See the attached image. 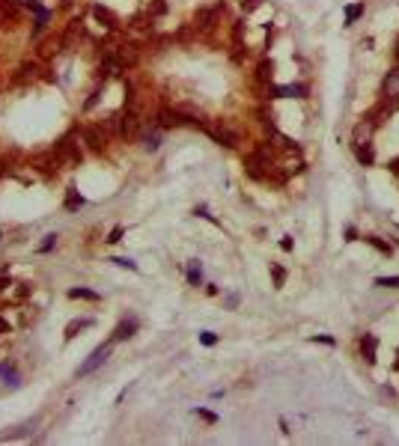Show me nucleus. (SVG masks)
Instances as JSON below:
<instances>
[{
    "label": "nucleus",
    "mask_w": 399,
    "mask_h": 446,
    "mask_svg": "<svg viewBox=\"0 0 399 446\" xmlns=\"http://www.w3.org/2000/svg\"><path fill=\"white\" fill-rule=\"evenodd\" d=\"M271 277H274V286H277V289L286 283V271H283L280 265H271Z\"/></svg>",
    "instance_id": "nucleus-20"
},
{
    "label": "nucleus",
    "mask_w": 399,
    "mask_h": 446,
    "mask_svg": "<svg viewBox=\"0 0 399 446\" xmlns=\"http://www.w3.org/2000/svg\"><path fill=\"white\" fill-rule=\"evenodd\" d=\"M376 348H378V339L373 336V333H367V336L360 339V354H364L367 363H376Z\"/></svg>",
    "instance_id": "nucleus-7"
},
{
    "label": "nucleus",
    "mask_w": 399,
    "mask_h": 446,
    "mask_svg": "<svg viewBox=\"0 0 399 446\" xmlns=\"http://www.w3.org/2000/svg\"><path fill=\"white\" fill-rule=\"evenodd\" d=\"M188 283H191V286H200V283H203V265L197 262V259H191V262H188Z\"/></svg>",
    "instance_id": "nucleus-11"
},
{
    "label": "nucleus",
    "mask_w": 399,
    "mask_h": 446,
    "mask_svg": "<svg viewBox=\"0 0 399 446\" xmlns=\"http://www.w3.org/2000/svg\"><path fill=\"white\" fill-rule=\"evenodd\" d=\"M114 265H119V268H128V271H137V262L134 259H122V256H117V259H111Z\"/></svg>",
    "instance_id": "nucleus-21"
},
{
    "label": "nucleus",
    "mask_w": 399,
    "mask_h": 446,
    "mask_svg": "<svg viewBox=\"0 0 399 446\" xmlns=\"http://www.w3.org/2000/svg\"><path fill=\"white\" fill-rule=\"evenodd\" d=\"M6 286H9V280H6V277H0V291H3Z\"/></svg>",
    "instance_id": "nucleus-34"
},
{
    "label": "nucleus",
    "mask_w": 399,
    "mask_h": 446,
    "mask_svg": "<svg viewBox=\"0 0 399 446\" xmlns=\"http://www.w3.org/2000/svg\"><path fill=\"white\" fill-rule=\"evenodd\" d=\"M227 307H238V294H230V297H227Z\"/></svg>",
    "instance_id": "nucleus-31"
},
{
    "label": "nucleus",
    "mask_w": 399,
    "mask_h": 446,
    "mask_svg": "<svg viewBox=\"0 0 399 446\" xmlns=\"http://www.w3.org/2000/svg\"><path fill=\"white\" fill-rule=\"evenodd\" d=\"M307 87L301 84H289V87H271V98H304Z\"/></svg>",
    "instance_id": "nucleus-4"
},
{
    "label": "nucleus",
    "mask_w": 399,
    "mask_h": 446,
    "mask_svg": "<svg viewBox=\"0 0 399 446\" xmlns=\"http://www.w3.org/2000/svg\"><path fill=\"white\" fill-rule=\"evenodd\" d=\"M54 244H57V235L51 232V235H45V241H42V247H39V250H42V253H48V250H54Z\"/></svg>",
    "instance_id": "nucleus-25"
},
{
    "label": "nucleus",
    "mask_w": 399,
    "mask_h": 446,
    "mask_svg": "<svg viewBox=\"0 0 399 446\" xmlns=\"http://www.w3.org/2000/svg\"><path fill=\"white\" fill-rule=\"evenodd\" d=\"M280 247H283V250L289 253V250H292V238H283V241H280Z\"/></svg>",
    "instance_id": "nucleus-30"
},
{
    "label": "nucleus",
    "mask_w": 399,
    "mask_h": 446,
    "mask_svg": "<svg viewBox=\"0 0 399 446\" xmlns=\"http://www.w3.org/2000/svg\"><path fill=\"white\" fill-rule=\"evenodd\" d=\"M346 241H357V232H354V226H349V229H346Z\"/></svg>",
    "instance_id": "nucleus-28"
},
{
    "label": "nucleus",
    "mask_w": 399,
    "mask_h": 446,
    "mask_svg": "<svg viewBox=\"0 0 399 446\" xmlns=\"http://www.w3.org/2000/svg\"><path fill=\"white\" fill-rule=\"evenodd\" d=\"M69 297L71 301H78V297L81 301H101V294L93 291V289H69Z\"/></svg>",
    "instance_id": "nucleus-9"
},
{
    "label": "nucleus",
    "mask_w": 399,
    "mask_h": 446,
    "mask_svg": "<svg viewBox=\"0 0 399 446\" xmlns=\"http://www.w3.org/2000/svg\"><path fill=\"white\" fill-rule=\"evenodd\" d=\"M95 15H98L101 21H107V27H114V24H117V18H114L111 12H107V9H101V6H95Z\"/></svg>",
    "instance_id": "nucleus-22"
},
{
    "label": "nucleus",
    "mask_w": 399,
    "mask_h": 446,
    "mask_svg": "<svg viewBox=\"0 0 399 446\" xmlns=\"http://www.w3.org/2000/svg\"><path fill=\"white\" fill-rule=\"evenodd\" d=\"M310 342H325V345H334V336H310Z\"/></svg>",
    "instance_id": "nucleus-27"
},
{
    "label": "nucleus",
    "mask_w": 399,
    "mask_h": 446,
    "mask_svg": "<svg viewBox=\"0 0 399 446\" xmlns=\"http://www.w3.org/2000/svg\"><path fill=\"white\" fill-rule=\"evenodd\" d=\"M360 15H364V3H352V6H346V24H354Z\"/></svg>",
    "instance_id": "nucleus-15"
},
{
    "label": "nucleus",
    "mask_w": 399,
    "mask_h": 446,
    "mask_svg": "<svg viewBox=\"0 0 399 446\" xmlns=\"http://www.w3.org/2000/svg\"><path fill=\"white\" fill-rule=\"evenodd\" d=\"M367 244H373L376 250H381V253H387V256H390V244H384L378 235H367Z\"/></svg>",
    "instance_id": "nucleus-18"
},
{
    "label": "nucleus",
    "mask_w": 399,
    "mask_h": 446,
    "mask_svg": "<svg viewBox=\"0 0 399 446\" xmlns=\"http://www.w3.org/2000/svg\"><path fill=\"white\" fill-rule=\"evenodd\" d=\"M143 146H146L149 152H155V149L161 146V134L158 131H146V134H143Z\"/></svg>",
    "instance_id": "nucleus-14"
},
{
    "label": "nucleus",
    "mask_w": 399,
    "mask_h": 446,
    "mask_svg": "<svg viewBox=\"0 0 399 446\" xmlns=\"http://www.w3.org/2000/svg\"><path fill=\"white\" fill-rule=\"evenodd\" d=\"M0 378H3V384H9V387H18L21 381H18V372L12 369V366H3L0 363Z\"/></svg>",
    "instance_id": "nucleus-13"
},
{
    "label": "nucleus",
    "mask_w": 399,
    "mask_h": 446,
    "mask_svg": "<svg viewBox=\"0 0 399 446\" xmlns=\"http://www.w3.org/2000/svg\"><path fill=\"white\" fill-rule=\"evenodd\" d=\"M90 324H93V318H75V321H69V327H66V339L78 336V330H84V327H90Z\"/></svg>",
    "instance_id": "nucleus-12"
},
{
    "label": "nucleus",
    "mask_w": 399,
    "mask_h": 446,
    "mask_svg": "<svg viewBox=\"0 0 399 446\" xmlns=\"http://www.w3.org/2000/svg\"><path fill=\"white\" fill-rule=\"evenodd\" d=\"M376 286L378 289H399V277H378Z\"/></svg>",
    "instance_id": "nucleus-19"
},
{
    "label": "nucleus",
    "mask_w": 399,
    "mask_h": 446,
    "mask_svg": "<svg viewBox=\"0 0 399 446\" xmlns=\"http://www.w3.org/2000/svg\"><path fill=\"white\" fill-rule=\"evenodd\" d=\"M0 238H3V232H0Z\"/></svg>",
    "instance_id": "nucleus-36"
},
{
    "label": "nucleus",
    "mask_w": 399,
    "mask_h": 446,
    "mask_svg": "<svg viewBox=\"0 0 399 446\" xmlns=\"http://www.w3.org/2000/svg\"><path fill=\"white\" fill-rule=\"evenodd\" d=\"M376 125H378V119H373V113L360 119V122L354 125V134H352L354 146H357V143H370V137H373V128H376Z\"/></svg>",
    "instance_id": "nucleus-2"
},
{
    "label": "nucleus",
    "mask_w": 399,
    "mask_h": 446,
    "mask_svg": "<svg viewBox=\"0 0 399 446\" xmlns=\"http://www.w3.org/2000/svg\"><path fill=\"white\" fill-rule=\"evenodd\" d=\"M107 244H117V241H122V226H114L111 232H107V238H104Z\"/></svg>",
    "instance_id": "nucleus-23"
},
{
    "label": "nucleus",
    "mask_w": 399,
    "mask_h": 446,
    "mask_svg": "<svg viewBox=\"0 0 399 446\" xmlns=\"http://www.w3.org/2000/svg\"><path fill=\"white\" fill-rule=\"evenodd\" d=\"M134 330H137V321H134V318H131V321H122V324L114 330V342H119V339H128Z\"/></svg>",
    "instance_id": "nucleus-10"
},
{
    "label": "nucleus",
    "mask_w": 399,
    "mask_h": 446,
    "mask_svg": "<svg viewBox=\"0 0 399 446\" xmlns=\"http://www.w3.org/2000/svg\"><path fill=\"white\" fill-rule=\"evenodd\" d=\"M194 414H197L200 420H206V423H211V425H214L217 420H221V417H217L214 411H209V407H194Z\"/></svg>",
    "instance_id": "nucleus-17"
},
{
    "label": "nucleus",
    "mask_w": 399,
    "mask_h": 446,
    "mask_svg": "<svg viewBox=\"0 0 399 446\" xmlns=\"http://www.w3.org/2000/svg\"><path fill=\"white\" fill-rule=\"evenodd\" d=\"M203 128H206L217 143H221V146H235V140H238V137H235V131H230L227 125H203Z\"/></svg>",
    "instance_id": "nucleus-3"
},
{
    "label": "nucleus",
    "mask_w": 399,
    "mask_h": 446,
    "mask_svg": "<svg viewBox=\"0 0 399 446\" xmlns=\"http://www.w3.org/2000/svg\"><path fill=\"white\" fill-rule=\"evenodd\" d=\"M354 155H357V161L364 164V167H373V161H376V152H373L370 143H357V146H354Z\"/></svg>",
    "instance_id": "nucleus-8"
},
{
    "label": "nucleus",
    "mask_w": 399,
    "mask_h": 446,
    "mask_svg": "<svg viewBox=\"0 0 399 446\" xmlns=\"http://www.w3.org/2000/svg\"><path fill=\"white\" fill-rule=\"evenodd\" d=\"M158 125L161 128H179V125H188V119L179 113V110H161V113H158Z\"/></svg>",
    "instance_id": "nucleus-5"
},
{
    "label": "nucleus",
    "mask_w": 399,
    "mask_h": 446,
    "mask_svg": "<svg viewBox=\"0 0 399 446\" xmlns=\"http://www.w3.org/2000/svg\"><path fill=\"white\" fill-rule=\"evenodd\" d=\"M6 330H9V321H6V318H0V333H6Z\"/></svg>",
    "instance_id": "nucleus-32"
},
{
    "label": "nucleus",
    "mask_w": 399,
    "mask_h": 446,
    "mask_svg": "<svg viewBox=\"0 0 399 446\" xmlns=\"http://www.w3.org/2000/svg\"><path fill=\"white\" fill-rule=\"evenodd\" d=\"M393 54H396V60H399V36H396V45H393Z\"/></svg>",
    "instance_id": "nucleus-35"
},
{
    "label": "nucleus",
    "mask_w": 399,
    "mask_h": 446,
    "mask_svg": "<svg viewBox=\"0 0 399 446\" xmlns=\"http://www.w3.org/2000/svg\"><path fill=\"white\" fill-rule=\"evenodd\" d=\"M387 167H390V170H393V173H399V158H396V161H390V164H387Z\"/></svg>",
    "instance_id": "nucleus-33"
},
{
    "label": "nucleus",
    "mask_w": 399,
    "mask_h": 446,
    "mask_svg": "<svg viewBox=\"0 0 399 446\" xmlns=\"http://www.w3.org/2000/svg\"><path fill=\"white\" fill-rule=\"evenodd\" d=\"M241 3H244V9H257V6H259V0H241Z\"/></svg>",
    "instance_id": "nucleus-29"
},
{
    "label": "nucleus",
    "mask_w": 399,
    "mask_h": 446,
    "mask_svg": "<svg viewBox=\"0 0 399 446\" xmlns=\"http://www.w3.org/2000/svg\"><path fill=\"white\" fill-rule=\"evenodd\" d=\"M381 92L390 98V95H399V66L396 68H390L387 74H384V81H381Z\"/></svg>",
    "instance_id": "nucleus-6"
},
{
    "label": "nucleus",
    "mask_w": 399,
    "mask_h": 446,
    "mask_svg": "<svg viewBox=\"0 0 399 446\" xmlns=\"http://www.w3.org/2000/svg\"><path fill=\"white\" fill-rule=\"evenodd\" d=\"M107 357H111V345H98V348H95V351L87 357V363L78 369V378H84V375H90V372H95V369H98V366H101Z\"/></svg>",
    "instance_id": "nucleus-1"
},
{
    "label": "nucleus",
    "mask_w": 399,
    "mask_h": 446,
    "mask_svg": "<svg viewBox=\"0 0 399 446\" xmlns=\"http://www.w3.org/2000/svg\"><path fill=\"white\" fill-rule=\"evenodd\" d=\"M194 214H197V217H206V220H211V223H214V226H217V220H214V214H209V208H206V205H197V211H194Z\"/></svg>",
    "instance_id": "nucleus-26"
},
{
    "label": "nucleus",
    "mask_w": 399,
    "mask_h": 446,
    "mask_svg": "<svg viewBox=\"0 0 399 446\" xmlns=\"http://www.w3.org/2000/svg\"><path fill=\"white\" fill-rule=\"evenodd\" d=\"M200 342H203V345H214V342H217V333L203 330V333H200Z\"/></svg>",
    "instance_id": "nucleus-24"
},
{
    "label": "nucleus",
    "mask_w": 399,
    "mask_h": 446,
    "mask_svg": "<svg viewBox=\"0 0 399 446\" xmlns=\"http://www.w3.org/2000/svg\"><path fill=\"white\" fill-rule=\"evenodd\" d=\"M81 205H84V197H78V191H75V188H69L66 208H69V211H75V208H81Z\"/></svg>",
    "instance_id": "nucleus-16"
}]
</instances>
